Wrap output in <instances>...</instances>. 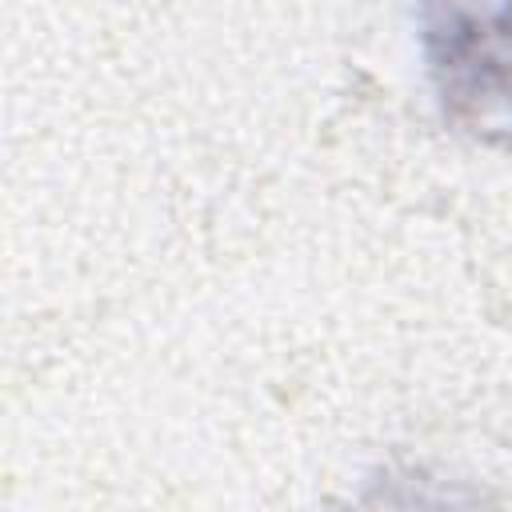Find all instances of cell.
<instances>
[{"mask_svg":"<svg viewBox=\"0 0 512 512\" xmlns=\"http://www.w3.org/2000/svg\"><path fill=\"white\" fill-rule=\"evenodd\" d=\"M412 16L444 124L512 148V0H412Z\"/></svg>","mask_w":512,"mask_h":512,"instance_id":"6da1fadb","label":"cell"}]
</instances>
